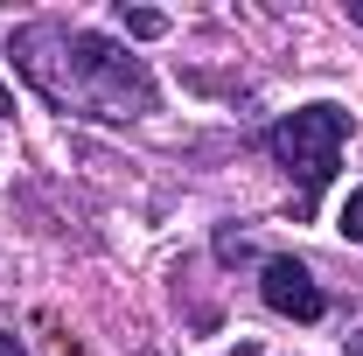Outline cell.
<instances>
[{"label":"cell","instance_id":"2","mask_svg":"<svg viewBox=\"0 0 363 356\" xmlns=\"http://www.w3.org/2000/svg\"><path fill=\"white\" fill-rule=\"evenodd\" d=\"M342 147H350V112H342V105H328V98H315V105L286 112L279 126H266V154L301 182V217L315 210V196L335 182Z\"/></svg>","mask_w":363,"mask_h":356},{"label":"cell","instance_id":"3","mask_svg":"<svg viewBox=\"0 0 363 356\" xmlns=\"http://www.w3.org/2000/svg\"><path fill=\"white\" fill-rule=\"evenodd\" d=\"M259 294H266V308L272 314H286V321H321V287H315V272L301 266V259H266L259 266Z\"/></svg>","mask_w":363,"mask_h":356},{"label":"cell","instance_id":"7","mask_svg":"<svg viewBox=\"0 0 363 356\" xmlns=\"http://www.w3.org/2000/svg\"><path fill=\"white\" fill-rule=\"evenodd\" d=\"M0 119H14V91L0 84Z\"/></svg>","mask_w":363,"mask_h":356},{"label":"cell","instance_id":"1","mask_svg":"<svg viewBox=\"0 0 363 356\" xmlns=\"http://www.w3.org/2000/svg\"><path fill=\"white\" fill-rule=\"evenodd\" d=\"M7 56L56 112H77V119L119 126V119H147L161 98L147 56H133L126 43H112L98 28H77V21H21Z\"/></svg>","mask_w":363,"mask_h":356},{"label":"cell","instance_id":"5","mask_svg":"<svg viewBox=\"0 0 363 356\" xmlns=\"http://www.w3.org/2000/svg\"><path fill=\"white\" fill-rule=\"evenodd\" d=\"M126 28H133V35H161V28H168V21H161V14H147V7H140V14H126Z\"/></svg>","mask_w":363,"mask_h":356},{"label":"cell","instance_id":"4","mask_svg":"<svg viewBox=\"0 0 363 356\" xmlns=\"http://www.w3.org/2000/svg\"><path fill=\"white\" fill-rule=\"evenodd\" d=\"M342 238H350V245H363V189H350V203H342Z\"/></svg>","mask_w":363,"mask_h":356},{"label":"cell","instance_id":"8","mask_svg":"<svg viewBox=\"0 0 363 356\" xmlns=\"http://www.w3.org/2000/svg\"><path fill=\"white\" fill-rule=\"evenodd\" d=\"M350 356H363V328H357V335H350Z\"/></svg>","mask_w":363,"mask_h":356},{"label":"cell","instance_id":"6","mask_svg":"<svg viewBox=\"0 0 363 356\" xmlns=\"http://www.w3.org/2000/svg\"><path fill=\"white\" fill-rule=\"evenodd\" d=\"M0 356H28V350H21V335H7V328H0Z\"/></svg>","mask_w":363,"mask_h":356}]
</instances>
